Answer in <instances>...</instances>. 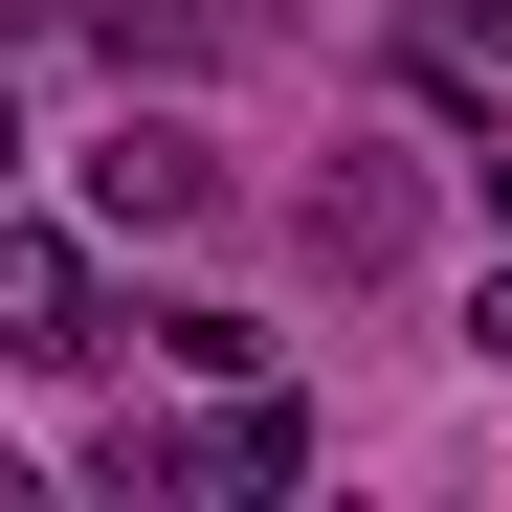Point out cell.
<instances>
[{"instance_id": "cell-1", "label": "cell", "mask_w": 512, "mask_h": 512, "mask_svg": "<svg viewBox=\"0 0 512 512\" xmlns=\"http://www.w3.org/2000/svg\"><path fill=\"white\" fill-rule=\"evenodd\" d=\"M423 223H446V179H423L401 134H334L312 179H290V245H312V290H401V268H423Z\"/></svg>"}, {"instance_id": "cell-2", "label": "cell", "mask_w": 512, "mask_h": 512, "mask_svg": "<svg viewBox=\"0 0 512 512\" xmlns=\"http://www.w3.org/2000/svg\"><path fill=\"white\" fill-rule=\"evenodd\" d=\"M90 223H134V245L223 223V134H201V112H112V134H90Z\"/></svg>"}, {"instance_id": "cell-3", "label": "cell", "mask_w": 512, "mask_h": 512, "mask_svg": "<svg viewBox=\"0 0 512 512\" xmlns=\"http://www.w3.org/2000/svg\"><path fill=\"white\" fill-rule=\"evenodd\" d=\"M0 357H23V379L112 357V334H90V245H67V223H0Z\"/></svg>"}, {"instance_id": "cell-4", "label": "cell", "mask_w": 512, "mask_h": 512, "mask_svg": "<svg viewBox=\"0 0 512 512\" xmlns=\"http://www.w3.org/2000/svg\"><path fill=\"white\" fill-rule=\"evenodd\" d=\"M179 468H201V490H290V468H312V401H268V379H223V423H201Z\"/></svg>"}, {"instance_id": "cell-5", "label": "cell", "mask_w": 512, "mask_h": 512, "mask_svg": "<svg viewBox=\"0 0 512 512\" xmlns=\"http://www.w3.org/2000/svg\"><path fill=\"white\" fill-rule=\"evenodd\" d=\"M268 0H112V67H245Z\"/></svg>"}, {"instance_id": "cell-6", "label": "cell", "mask_w": 512, "mask_h": 512, "mask_svg": "<svg viewBox=\"0 0 512 512\" xmlns=\"http://www.w3.org/2000/svg\"><path fill=\"white\" fill-rule=\"evenodd\" d=\"M423 45H468V67H512V0H423Z\"/></svg>"}, {"instance_id": "cell-7", "label": "cell", "mask_w": 512, "mask_h": 512, "mask_svg": "<svg viewBox=\"0 0 512 512\" xmlns=\"http://www.w3.org/2000/svg\"><path fill=\"white\" fill-rule=\"evenodd\" d=\"M468 334H490V357H512V268H490V290H468Z\"/></svg>"}]
</instances>
